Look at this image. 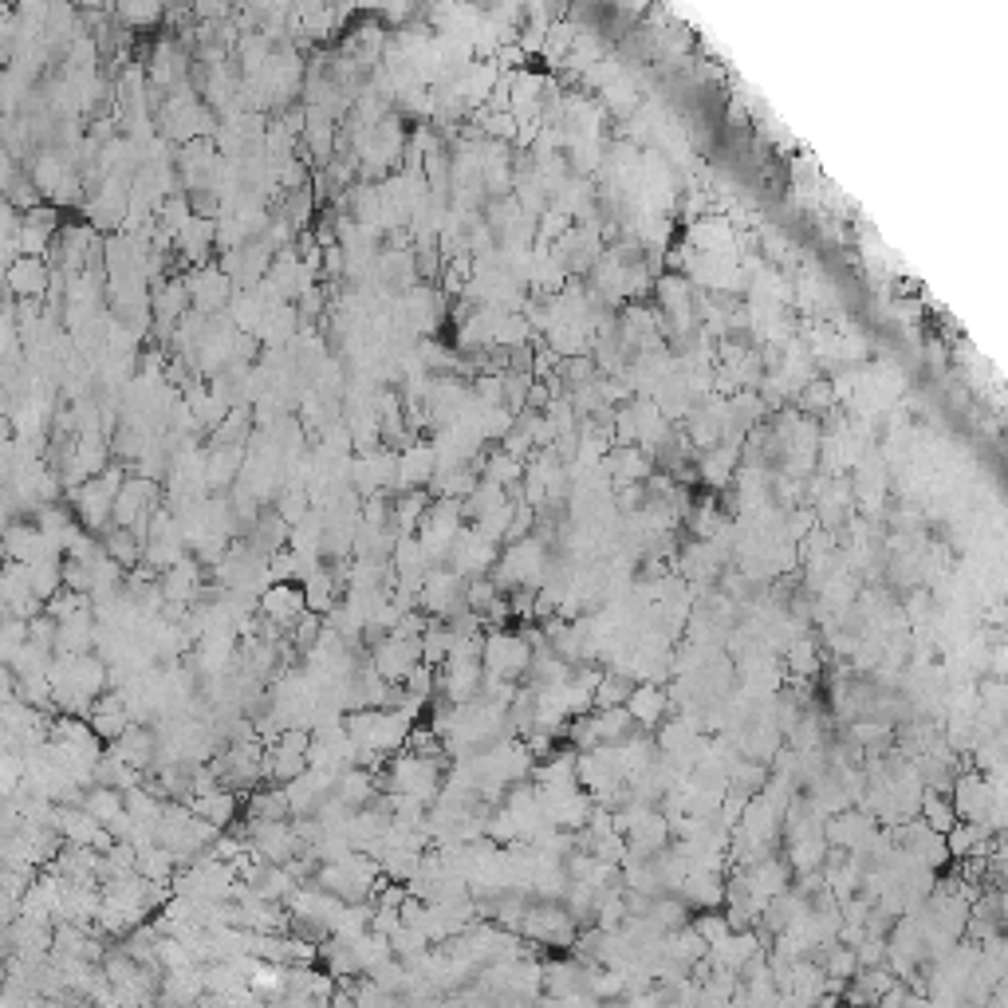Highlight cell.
<instances>
[{
    "mask_svg": "<svg viewBox=\"0 0 1008 1008\" xmlns=\"http://www.w3.org/2000/svg\"><path fill=\"white\" fill-rule=\"evenodd\" d=\"M382 784H386V792L434 804L441 792V760L438 756H418L402 749L398 756H390V764L382 772Z\"/></svg>",
    "mask_w": 1008,
    "mask_h": 1008,
    "instance_id": "1",
    "label": "cell"
},
{
    "mask_svg": "<svg viewBox=\"0 0 1008 1008\" xmlns=\"http://www.w3.org/2000/svg\"><path fill=\"white\" fill-rule=\"evenodd\" d=\"M481 666H485V674H497V678H512L516 682L532 666V642L524 634L489 627L485 646H481Z\"/></svg>",
    "mask_w": 1008,
    "mask_h": 1008,
    "instance_id": "2",
    "label": "cell"
},
{
    "mask_svg": "<svg viewBox=\"0 0 1008 1008\" xmlns=\"http://www.w3.org/2000/svg\"><path fill=\"white\" fill-rule=\"evenodd\" d=\"M123 477L119 469H103L99 477H87L83 485L71 489V501H75V512L83 520V528H111V504H115V493H119Z\"/></svg>",
    "mask_w": 1008,
    "mask_h": 1008,
    "instance_id": "3",
    "label": "cell"
},
{
    "mask_svg": "<svg viewBox=\"0 0 1008 1008\" xmlns=\"http://www.w3.org/2000/svg\"><path fill=\"white\" fill-rule=\"evenodd\" d=\"M949 796H953V812L961 819H985L993 800H1001V780H989L985 772H961L949 784Z\"/></svg>",
    "mask_w": 1008,
    "mask_h": 1008,
    "instance_id": "4",
    "label": "cell"
},
{
    "mask_svg": "<svg viewBox=\"0 0 1008 1008\" xmlns=\"http://www.w3.org/2000/svg\"><path fill=\"white\" fill-rule=\"evenodd\" d=\"M422 662V646L418 638H398V634H386L371 646V670L386 682H402L410 674V666Z\"/></svg>",
    "mask_w": 1008,
    "mask_h": 1008,
    "instance_id": "5",
    "label": "cell"
},
{
    "mask_svg": "<svg viewBox=\"0 0 1008 1008\" xmlns=\"http://www.w3.org/2000/svg\"><path fill=\"white\" fill-rule=\"evenodd\" d=\"M256 611H260V619H268L272 627H292L304 611H308V603H304V587L300 583H292V579H280V583H268L260 595H256Z\"/></svg>",
    "mask_w": 1008,
    "mask_h": 1008,
    "instance_id": "6",
    "label": "cell"
},
{
    "mask_svg": "<svg viewBox=\"0 0 1008 1008\" xmlns=\"http://www.w3.org/2000/svg\"><path fill=\"white\" fill-rule=\"evenodd\" d=\"M0 552H4V560H16V564H36V560L60 556L48 544V536L28 520H12V524L0 528Z\"/></svg>",
    "mask_w": 1008,
    "mask_h": 1008,
    "instance_id": "7",
    "label": "cell"
},
{
    "mask_svg": "<svg viewBox=\"0 0 1008 1008\" xmlns=\"http://www.w3.org/2000/svg\"><path fill=\"white\" fill-rule=\"evenodd\" d=\"M189 812L201 819H209L213 827H229L237 812H241V796L233 792V788H225V784H217V788H209V792H197V796H189L186 800Z\"/></svg>",
    "mask_w": 1008,
    "mask_h": 1008,
    "instance_id": "8",
    "label": "cell"
},
{
    "mask_svg": "<svg viewBox=\"0 0 1008 1008\" xmlns=\"http://www.w3.org/2000/svg\"><path fill=\"white\" fill-rule=\"evenodd\" d=\"M623 705L638 729H654L662 721V713L670 709V697H666V690H658V682H638V686H630Z\"/></svg>",
    "mask_w": 1008,
    "mask_h": 1008,
    "instance_id": "9",
    "label": "cell"
},
{
    "mask_svg": "<svg viewBox=\"0 0 1008 1008\" xmlns=\"http://www.w3.org/2000/svg\"><path fill=\"white\" fill-rule=\"evenodd\" d=\"M434 473H438V457H434V449L414 445V449L398 461V477H394V485H398L402 493H406V489H426Z\"/></svg>",
    "mask_w": 1008,
    "mask_h": 1008,
    "instance_id": "10",
    "label": "cell"
},
{
    "mask_svg": "<svg viewBox=\"0 0 1008 1008\" xmlns=\"http://www.w3.org/2000/svg\"><path fill=\"white\" fill-rule=\"evenodd\" d=\"M300 587H304V603H308V611L315 615H327L335 603H339V591H343V583L335 579V571L331 567H315L308 579H300Z\"/></svg>",
    "mask_w": 1008,
    "mask_h": 1008,
    "instance_id": "11",
    "label": "cell"
},
{
    "mask_svg": "<svg viewBox=\"0 0 1008 1008\" xmlns=\"http://www.w3.org/2000/svg\"><path fill=\"white\" fill-rule=\"evenodd\" d=\"M426 508H430V493H426V489H406L402 501L390 504V524H394L398 532H418Z\"/></svg>",
    "mask_w": 1008,
    "mask_h": 1008,
    "instance_id": "12",
    "label": "cell"
},
{
    "mask_svg": "<svg viewBox=\"0 0 1008 1008\" xmlns=\"http://www.w3.org/2000/svg\"><path fill=\"white\" fill-rule=\"evenodd\" d=\"M103 552L115 560V564H123L126 571L134 564H142V540L130 532V528H119V524H111L107 528V536H103Z\"/></svg>",
    "mask_w": 1008,
    "mask_h": 1008,
    "instance_id": "13",
    "label": "cell"
},
{
    "mask_svg": "<svg viewBox=\"0 0 1008 1008\" xmlns=\"http://www.w3.org/2000/svg\"><path fill=\"white\" fill-rule=\"evenodd\" d=\"M288 792L284 784L276 788H256L249 796V819H288Z\"/></svg>",
    "mask_w": 1008,
    "mask_h": 1008,
    "instance_id": "14",
    "label": "cell"
},
{
    "mask_svg": "<svg viewBox=\"0 0 1008 1008\" xmlns=\"http://www.w3.org/2000/svg\"><path fill=\"white\" fill-rule=\"evenodd\" d=\"M8 284H12L16 296H40L44 292V264L32 260V256H20L8 268Z\"/></svg>",
    "mask_w": 1008,
    "mask_h": 1008,
    "instance_id": "15",
    "label": "cell"
},
{
    "mask_svg": "<svg viewBox=\"0 0 1008 1008\" xmlns=\"http://www.w3.org/2000/svg\"><path fill=\"white\" fill-rule=\"evenodd\" d=\"M449 642H453V630L449 623H430V627L418 634V646H422V662H430V666H441L445 662V654H449Z\"/></svg>",
    "mask_w": 1008,
    "mask_h": 1008,
    "instance_id": "16",
    "label": "cell"
},
{
    "mask_svg": "<svg viewBox=\"0 0 1008 1008\" xmlns=\"http://www.w3.org/2000/svg\"><path fill=\"white\" fill-rule=\"evenodd\" d=\"M788 670L796 674V678H812L819 670V654H816V642L812 638H792L788 642Z\"/></svg>",
    "mask_w": 1008,
    "mask_h": 1008,
    "instance_id": "17",
    "label": "cell"
},
{
    "mask_svg": "<svg viewBox=\"0 0 1008 1008\" xmlns=\"http://www.w3.org/2000/svg\"><path fill=\"white\" fill-rule=\"evenodd\" d=\"M690 926L697 930V934H701V938H705V942H709V949H713V945H721L725 938H729V922H725V914H721L717 906H705V910H701V914L693 918Z\"/></svg>",
    "mask_w": 1008,
    "mask_h": 1008,
    "instance_id": "18",
    "label": "cell"
},
{
    "mask_svg": "<svg viewBox=\"0 0 1008 1008\" xmlns=\"http://www.w3.org/2000/svg\"><path fill=\"white\" fill-rule=\"evenodd\" d=\"M237 461L241 453L237 449H225V453H213L209 465H205V485H229L233 473H237Z\"/></svg>",
    "mask_w": 1008,
    "mask_h": 1008,
    "instance_id": "19",
    "label": "cell"
},
{
    "mask_svg": "<svg viewBox=\"0 0 1008 1008\" xmlns=\"http://www.w3.org/2000/svg\"><path fill=\"white\" fill-rule=\"evenodd\" d=\"M91 564H95V560L63 556V587H67V591H87V595H91Z\"/></svg>",
    "mask_w": 1008,
    "mask_h": 1008,
    "instance_id": "20",
    "label": "cell"
},
{
    "mask_svg": "<svg viewBox=\"0 0 1008 1008\" xmlns=\"http://www.w3.org/2000/svg\"><path fill=\"white\" fill-rule=\"evenodd\" d=\"M516 477H520V461L516 457H504L497 453L489 465H485V481H493V485H516Z\"/></svg>",
    "mask_w": 1008,
    "mask_h": 1008,
    "instance_id": "21",
    "label": "cell"
},
{
    "mask_svg": "<svg viewBox=\"0 0 1008 1008\" xmlns=\"http://www.w3.org/2000/svg\"><path fill=\"white\" fill-rule=\"evenodd\" d=\"M607 469H615V481H619V485H627V481H642V477H646V461H642L638 453H619Z\"/></svg>",
    "mask_w": 1008,
    "mask_h": 1008,
    "instance_id": "22",
    "label": "cell"
},
{
    "mask_svg": "<svg viewBox=\"0 0 1008 1008\" xmlns=\"http://www.w3.org/2000/svg\"><path fill=\"white\" fill-rule=\"evenodd\" d=\"M729 469H733V453H713V457L701 465V473H705L709 485H725V481H729Z\"/></svg>",
    "mask_w": 1008,
    "mask_h": 1008,
    "instance_id": "23",
    "label": "cell"
}]
</instances>
